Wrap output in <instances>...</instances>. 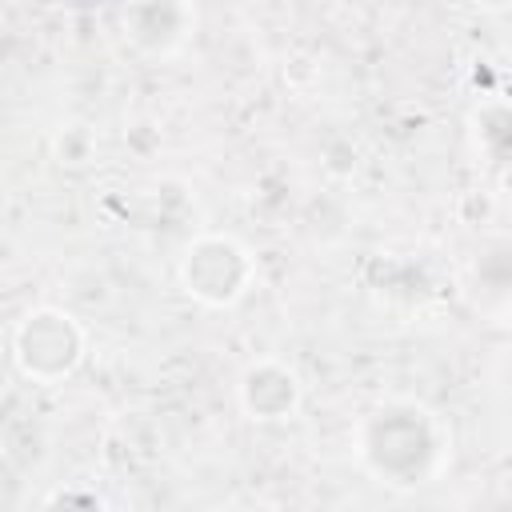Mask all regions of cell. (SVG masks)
I'll return each instance as SVG.
<instances>
[{"instance_id":"5b68a950","label":"cell","mask_w":512,"mask_h":512,"mask_svg":"<svg viewBox=\"0 0 512 512\" xmlns=\"http://www.w3.org/2000/svg\"><path fill=\"white\" fill-rule=\"evenodd\" d=\"M48 512H104V500L92 496V492H84V488H72V492H60L48 504Z\"/></svg>"},{"instance_id":"3957f363","label":"cell","mask_w":512,"mask_h":512,"mask_svg":"<svg viewBox=\"0 0 512 512\" xmlns=\"http://www.w3.org/2000/svg\"><path fill=\"white\" fill-rule=\"evenodd\" d=\"M84 352V336L72 324L68 312L56 308H40L32 316H24L20 332H16V360L28 376L36 380H60L80 364Z\"/></svg>"},{"instance_id":"277c9868","label":"cell","mask_w":512,"mask_h":512,"mask_svg":"<svg viewBox=\"0 0 512 512\" xmlns=\"http://www.w3.org/2000/svg\"><path fill=\"white\" fill-rule=\"evenodd\" d=\"M240 400L252 420H284L300 404V380L292 368L276 360H260L240 380Z\"/></svg>"},{"instance_id":"6da1fadb","label":"cell","mask_w":512,"mask_h":512,"mask_svg":"<svg viewBox=\"0 0 512 512\" xmlns=\"http://www.w3.org/2000/svg\"><path fill=\"white\" fill-rule=\"evenodd\" d=\"M360 456L388 484H424L444 460V436L424 408L384 404L364 420Z\"/></svg>"},{"instance_id":"7a4b0ae2","label":"cell","mask_w":512,"mask_h":512,"mask_svg":"<svg viewBox=\"0 0 512 512\" xmlns=\"http://www.w3.org/2000/svg\"><path fill=\"white\" fill-rule=\"evenodd\" d=\"M184 288L212 304V308H224V304H236L244 292H248V280H252V260L248 252L228 240V236H204L188 248L184 256Z\"/></svg>"}]
</instances>
